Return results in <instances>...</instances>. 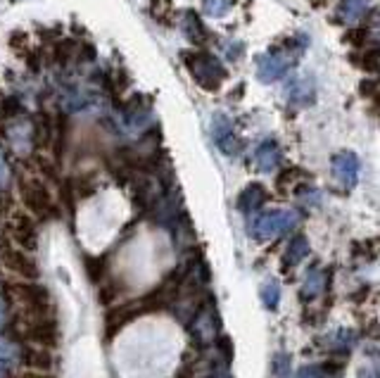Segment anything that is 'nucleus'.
<instances>
[{
    "label": "nucleus",
    "mask_w": 380,
    "mask_h": 378,
    "mask_svg": "<svg viewBox=\"0 0 380 378\" xmlns=\"http://www.w3.org/2000/svg\"><path fill=\"white\" fill-rule=\"evenodd\" d=\"M366 10H369V0H345L340 8V17L345 24H357L359 19H364Z\"/></svg>",
    "instance_id": "19"
},
{
    "label": "nucleus",
    "mask_w": 380,
    "mask_h": 378,
    "mask_svg": "<svg viewBox=\"0 0 380 378\" xmlns=\"http://www.w3.org/2000/svg\"><path fill=\"white\" fill-rule=\"evenodd\" d=\"M271 371H273V376H276V378H287V376H290V357L283 355V352H278V355L273 357Z\"/></svg>",
    "instance_id": "26"
},
{
    "label": "nucleus",
    "mask_w": 380,
    "mask_h": 378,
    "mask_svg": "<svg viewBox=\"0 0 380 378\" xmlns=\"http://www.w3.org/2000/svg\"><path fill=\"white\" fill-rule=\"evenodd\" d=\"M0 378H10V367H5L3 362H0Z\"/></svg>",
    "instance_id": "33"
},
{
    "label": "nucleus",
    "mask_w": 380,
    "mask_h": 378,
    "mask_svg": "<svg viewBox=\"0 0 380 378\" xmlns=\"http://www.w3.org/2000/svg\"><path fill=\"white\" fill-rule=\"evenodd\" d=\"M326 285H328V278H326L323 266L314 264L304 276L302 290H299V300H302V302H311V300H316L321 293L326 290Z\"/></svg>",
    "instance_id": "13"
},
{
    "label": "nucleus",
    "mask_w": 380,
    "mask_h": 378,
    "mask_svg": "<svg viewBox=\"0 0 380 378\" xmlns=\"http://www.w3.org/2000/svg\"><path fill=\"white\" fill-rule=\"evenodd\" d=\"M12 238H15V243L19 245V250H36L38 245V231H36V224L31 221L29 217H24V214H19V217L12 219Z\"/></svg>",
    "instance_id": "11"
},
{
    "label": "nucleus",
    "mask_w": 380,
    "mask_h": 378,
    "mask_svg": "<svg viewBox=\"0 0 380 378\" xmlns=\"http://www.w3.org/2000/svg\"><path fill=\"white\" fill-rule=\"evenodd\" d=\"M22 200L26 205V210L34 212V214H48L52 210V200H50V193L41 181H26L22 184Z\"/></svg>",
    "instance_id": "9"
},
{
    "label": "nucleus",
    "mask_w": 380,
    "mask_h": 378,
    "mask_svg": "<svg viewBox=\"0 0 380 378\" xmlns=\"http://www.w3.org/2000/svg\"><path fill=\"white\" fill-rule=\"evenodd\" d=\"M5 326H8V302L0 297V331H3Z\"/></svg>",
    "instance_id": "30"
},
{
    "label": "nucleus",
    "mask_w": 380,
    "mask_h": 378,
    "mask_svg": "<svg viewBox=\"0 0 380 378\" xmlns=\"http://www.w3.org/2000/svg\"><path fill=\"white\" fill-rule=\"evenodd\" d=\"M299 198H302V203L307 205H316L319 203V191H314V188H299Z\"/></svg>",
    "instance_id": "29"
},
{
    "label": "nucleus",
    "mask_w": 380,
    "mask_h": 378,
    "mask_svg": "<svg viewBox=\"0 0 380 378\" xmlns=\"http://www.w3.org/2000/svg\"><path fill=\"white\" fill-rule=\"evenodd\" d=\"M307 43H309V38H304L302 34H299L297 41H290V48L271 50V53L261 55L257 60V79L261 83H273V81L283 79L287 71L297 64L299 53H302V48Z\"/></svg>",
    "instance_id": "1"
},
{
    "label": "nucleus",
    "mask_w": 380,
    "mask_h": 378,
    "mask_svg": "<svg viewBox=\"0 0 380 378\" xmlns=\"http://www.w3.org/2000/svg\"><path fill=\"white\" fill-rule=\"evenodd\" d=\"M307 255H309V240H307L302 233H297V236H292V240L287 243V250L283 257L285 271L292 269V266H297L302 259H307Z\"/></svg>",
    "instance_id": "16"
},
{
    "label": "nucleus",
    "mask_w": 380,
    "mask_h": 378,
    "mask_svg": "<svg viewBox=\"0 0 380 378\" xmlns=\"http://www.w3.org/2000/svg\"><path fill=\"white\" fill-rule=\"evenodd\" d=\"M0 259H3V264L8 266L10 271L19 273V276H26V278H36L38 276V269H36L34 259L26 255L24 250L3 245V247H0Z\"/></svg>",
    "instance_id": "10"
},
{
    "label": "nucleus",
    "mask_w": 380,
    "mask_h": 378,
    "mask_svg": "<svg viewBox=\"0 0 380 378\" xmlns=\"http://www.w3.org/2000/svg\"><path fill=\"white\" fill-rule=\"evenodd\" d=\"M362 67L366 69V71H378V53L376 50H371V53H364V57H362Z\"/></svg>",
    "instance_id": "28"
},
{
    "label": "nucleus",
    "mask_w": 380,
    "mask_h": 378,
    "mask_svg": "<svg viewBox=\"0 0 380 378\" xmlns=\"http://www.w3.org/2000/svg\"><path fill=\"white\" fill-rule=\"evenodd\" d=\"M15 295L22 300L24 305H29L31 309L43 312L50 305V295L43 285H15Z\"/></svg>",
    "instance_id": "15"
},
{
    "label": "nucleus",
    "mask_w": 380,
    "mask_h": 378,
    "mask_svg": "<svg viewBox=\"0 0 380 378\" xmlns=\"http://www.w3.org/2000/svg\"><path fill=\"white\" fill-rule=\"evenodd\" d=\"M24 112V105H22V100L15 95H10V98H5L3 102H0V114L5 117V119H15V117H22Z\"/></svg>",
    "instance_id": "22"
},
{
    "label": "nucleus",
    "mask_w": 380,
    "mask_h": 378,
    "mask_svg": "<svg viewBox=\"0 0 380 378\" xmlns=\"http://www.w3.org/2000/svg\"><path fill=\"white\" fill-rule=\"evenodd\" d=\"M181 31H183V36H186L188 41H193V43H205L207 41V31H205V27H202L200 17L195 15L193 10L183 12Z\"/></svg>",
    "instance_id": "17"
},
{
    "label": "nucleus",
    "mask_w": 380,
    "mask_h": 378,
    "mask_svg": "<svg viewBox=\"0 0 380 378\" xmlns=\"http://www.w3.org/2000/svg\"><path fill=\"white\" fill-rule=\"evenodd\" d=\"M266 203V188L261 184H250L242 188V193L238 195V210L242 214H254L261 210Z\"/></svg>",
    "instance_id": "14"
},
{
    "label": "nucleus",
    "mask_w": 380,
    "mask_h": 378,
    "mask_svg": "<svg viewBox=\"0 0 380 378\" xmlns=\"http://www.w3.org/2000/svg\"><path fill=\"white\" fill-rule=\"evenodd\" d=\"M285 95L292 107H309L314 105V100H316V81H314V76L309 74L295 76V79H290V83H287Z\"/></svg>",
    "instance_id": "7"
},
{
    "label": "nucleus",
    "mask_w": 380,
    "mask_h": 378,
    "mask_svg": "<svg viewBox=\"0 0 380 378\" xmlns=\"http://www.w3.org/2000/svg\"><path fill=\"white\" fill-rule=\"evenodd\" d=\"M209 378H231L228 374H214V376H209Z\"/></svg>",
    "instance_id": "34"
},
{
    "label": "nucleus",
    "mask_w": 380,
    "mask_h": 378,
    "mask_svg": "<svg viewBox=\"0 0 380 378\" xmlns=\"http://www.w3.org/2000/svg\"><path fill=\"white\" fill-rule=\"evenodd\" d=\"M280 165V148L276 141H264L259 143V148L254 150V167L259 169L261 174H271L276 172Z\"/></svg>",
    "instance_id": "12"
},
{
    "label": "nucleus",
    "mask_w": 380,
    "mask_h": 378,
    "mask_svg": "<svg viewBox=\"0 0 380 378\" xmlns=\"http://www.w3.org/2000/svg\"><path fill=\"white\" fill-rule=\"evenodd\" d=\"M333 371L328 367H319V364H307L297 371V378H328Z\"/></svg>",
    "instance_id": "25"
},
{
    "label": "nucleus",
    "mask_w": 380,
    "mask_h": 378,
    "mask_svg": "<svg viewBox=\"0 0 380 378\" xmlns=\"http://www.w3.org/2000/svg\"><path fill=\"white\" fill-rule=\"evenodd\" d=\"M0 362L5 367H17L24 362V348L12 338H0Z\"/></svg>",
    "instance_id": "18"
},
{
    "label": "nucleus",
    "mask_w": 380,
    "mask_h": 378,
    "mask_svg": "<svg viewBox=\"0 0 380 378\" xmlns=\"http://www.w3.org/2000/svg\"><path fill=\"white\" fill-rule=\"evenodd\" d=\"M219 331H221V321H219V314L214 309V302L212 300H205L200 305L198 312L190 319V336L198 348H212V345L219 341Z\"/></svg>",
    "instance_id": "2"
},
{
    "label": "nucleus",
    "mask_w": 380,
    "mask_h": 378,
    "mask_svg": "<svg viewBox=\"0 0 380 378\" xmlns=\"http://www.w3.org/2000/svg\"><path fill=\"white\" fill-rule=\"evenodd\" d=\"M172 12V0H153V15L165 22V17Z\"/></svg>",
    "instance_id": "27"
},
{
    "label": "nucleus",
    "mask_w": 380,
    "mask_h": 378,
    "mask_svg": "<svg viewBox=\"0 0 380 378\" xmlns=\"http://www.w3.org/2000/svg\"><path fill=\"white\" fill-rule=\"evenodd\" d=\"M31 378H50V376H41V374H36V376H31Z\"/></svg>",
    "instance_id": "35"
},
{
    "label": "nucleus",
    "mask_w": 380,
    "mask_h": 378,
    "mask_svg": "<svg viewBox=\"0 0 380 378\" xmlns=\"http://www.w3.org/2000/svg\"><path fill=\"white\" fill-rule=\"evenodd\" d=\"M328 378H336V376H328Z\"/></svg>",
    "instance_id": "36"
},
{
    "label": "nucleus",
    "mask_w": 380,
    "mask_h": 378,
    "mask_svg": "<svg viewBox=\"0 0 380 378\" xmlns=\"http://www.w3.org/2000/svg\"><path fill=\"white\" fill-rule=\"evenodd\" d=\"M357 345V333L352 329H340L331 338V348L336 352H350Z\"/></svg>",
    "instance_id": "21"
},
{
    "label": "nucleus",
    "mask_w": 380,
    "mask_h": 378,
    "mask_svg": "<svg viewBox=\"0 0 380 378\" xmlns=\"http://www.w3.org/2000/svg\"><path fill=\"white\" fill-rule=\"evenodd\" d=\"M362 90H364V95H376V90H378V83L376 81H364L362 83Z\"/></svg>",
    "instance_id": "31"
},
{
    "label": "nucleus",
    "mask_w": 380,
    "mask_h": 378,
    "mask_svg": "<svg viewBox=\"0 0 380 378\" xmlns=\"http://www.w3.org/2000/svg\"><path fill=\"white\" fill-rule=\"evenodd\" d=\"M331 167H333V176H336V181L347 191H352V188L357 186L359 181V158L355 153H350V150H343V153L333 155L331 160Z\"/></svg>",
    "instance_id": "5"
},
{
    "label": "nucleus",
    "mask_w": 380,
    "mask_h": 378,
    "mask_svg": "<svg viewBox=\"0 0 380 378\" xmlns=\"http://www.w3.org/2000/svg\"><path fill=\"white\" fill-rule=\"evenodd\" d=\"M186 67H188L190 74H193V79L198 81V86L205 88V90H216L221 83L226 81L224 64L209 53L186 55Z\"/></svg>",
    "instance_id": "3"
},
{
    "label": "nucleus",
    "mask_w": 380,
    "mask_h": 378,
    "mask_svg": "<svg viewBox=\"0 0 380 378\" xmlns=\"http://www.w3.org/2000/svg\"><path fill=\"white\" fill-rule=\"evenodd\" d=\"M259 297H261V302H264L266 309H271V312L278 309V305H280V285H278L276 278H268V281L261 283Z\"/></svg>",
    "instance_id": "20"
},
{
    "label": "nucleus",
    "mask_w": 380,
    "mask_h": 378,
    "mask_svg": "<svg viewBox=\"0 0 380 378\" xmlns=\"http://www.w3.org/2000/svg\"><path fill=\"white\" fill-rule=\"evenodd\" d=\"M231 5L233 0H205V12L209 17H224Z\"/></svg>",
    "instance_id": "24"
},
{
    "label": "nucleus",
    "mask_w": 380,
    "mask_h": 378,
    "mask_svg": "<svg viewBox=\"0 0 380 378\" xmlns=\"http://www.w3.org/2000/svg\"><path fill=\"white\" fill-rule=\"evenodd\" d=\"M5 134H8V141L10 146L17 150V153H31V148L36 146V129L34 124L29 119H22V117H17L15 122L8 124V129H5Z\"/></svg>",
    "instance_id": "8"
},
{
    "label": "nucleus",
    "mask_w": 380,
    "mask_h": 378,
    "mask_svg": "<svg viewBox=\"0 0 380 378\" xmlns=\"http://www.w3.org/2000/svg\"><path fill=\"white\" fill-rule=\"evenodd\" d=\"M299 224V214L292 210H273L266 212L252 224V236L257 240H273L287 231H295Z\"/></svg>",
    "instance_id": "4"
},
{
    "label": "nucleus",
    "mask_w": 380,
    "mask_h": 378,
    "mask_svg": "<svg viewBox=\"0 0 380 378\" xmlns=\"http://www.w3.org/2000/svg\"><path fill=\"white\" fill-rule=\"evenodd\" d=\"M10 184H12V167L8 158H5L3 148H0V193H8Z\"/></svg>",
    "instance_id": "23"
},
{
    "label": "nucleus",
    "mask_w": 380,
    "mask_h": 378,
    "mask_svg": "<svg viewBox=\"0 0 380 378\" xmlns=\"http://www.w3.org/2000/svg\"><path fill=\"white\" fill-rule=\"evenodd\" d=\"M359 378H378V371L376 369H364Z\"/></svg>",
    "instance_id": "32"
},
{
    "label": "nucleus",
    "mask_w": 380,
    "mask_h": 378,
    "mask_svg": "<svg viewBox=\"0 0 380 378\" xmlns=\"http://www.w3.org/2000/svg\"><path fill=\"white\" fill-rule=\"evenodd\" d=\"M212 138L214 143L219 146L221 153H226V155H238L240 153V141L235 138V134H233V124L231 119H228L226 114H221V112H216L212 117Z\"/></svg>",
    "instance_id": "6"
}]
</instances>
